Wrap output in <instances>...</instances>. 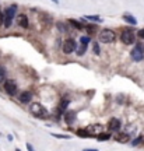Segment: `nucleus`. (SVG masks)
Segmentation results:
<instances>
[{"label": "nucleus", "instance_id": "f257e3e1", "mask_svg": "<svg viewBox=\"0 0 144 151\" xmlns=\"http://www.w3.org/2000/svg\"><path fill=\"white\" fill-rule=\"evenodd\" d=\"M30 111H31V113L34 115V116H37V118H46L49 115L48 112V109L43 106L42 104H39V102H32L31 105H30Z\"/></svg>", "mask_w": 144, "mask_h": 151}, {"label": "nucleus", "instance_id": "f03ea898", "mask_svg": "<svg viewBox=\"0 0 144 151\" xmlns=\"http://www.w3.org/2000/svg\"><path fill=\"white\" fill-rule=\"evenodd\" d=\"M16 13H17V4L9 6V7H7V9L4 10V17H3V21H4V27L6 28L11 27V24H13V20H14Z\"/></svg>", "mask_w": 144, "mask_h": 151}, {"label": "nucleus", "instance_id": "7ed1b4c3", "mask_svg": "<svg viewBox=\"0 0 144 151\" xmlns=\"http://www.w3.org/2000/svg\"><path fill=\"white\" fill-rule=\"evenodd\" d=\"M98 39H99V42L112 43V42H115L116 35H115V32H113L112 29H109V28H104L101 32L98 34Z\"/></svg>", "mask_w": 144, "mask_h": 151}, {"label": "nucleus", "instance_id": "20e7f679", "mask_svg": "<svg viewBox=\"0 0 144 151\" xmlns=\"http://www.w3.org/2000/svg\"><path fill=\"white\" fill-rule=\"evenodd\" d=\"M130 56H132V59H133L134 62H141V60L144 59V46L140 45V43H137V45L132 49Z\"/></svg>", "mask_w": 144, "mask_h": 151}, {"label": "nucleus", "instance_id": "39448f33", "mask_svg": "<svg viewBox=\"0 0 144 151\" xmlns=\"http://www.w3.org/2000/svg\"><path fill=\"white\" fill-rule=\"evenodd\" d=\"M120 41L125 45H133L134 41H136V35H134V32L132 29H125L122 32V35H120Z\"/></svg>", "mask_w": 144, "mask_h": 151}, {"label": "nucleus", "instance_id": "423d86ee", "mask_svg": "<svg viewBox=\"0 0 144 151\" xmlns=\"http://www.w3.org/2000/svg\"><path fill=\"white\" fill-rule=\"evenodd\" d=\"M74 50H77V42H76L73 38L66 39L63 43V52L66 55H70L71 52H74Z\"/></svg>", "mask_w": 144, "mask_h": 151}, {"label": "nucleus", "instance_id": "0eeeda50", "mask_svg": "<svg viewBox=\"0 0 144 151\" xmlns=\"http://www.w3.org/2000/svg\"><path fill=\"white\" fill-rule=\"evenodd\" d=\"M86 129L88 130V133L91 134V137H96L99 133H102V132H104V126H102V124H99V123H94V124L87 126Z\"/></svg>", "mask_w": 144, "mask_h": 151}, {"label": "nucleus", "instance_id": "6e6552de", "mask_svg": "<svg viewBox=\"0 0 144 151\" xmlns=\"http://www.w3.org/2000/svg\"><path fill=\"white\" fill-rule=\"evenodd\" d=\"M4 90L9 95H16L17 94V84L14 80H6L4 81Z\"/></svg>", "mask_w": 144, "mask_h": 151}, {"label": "nucleus", "instance_id": "1a4fd4ad", "mask_svg": "<svg viewBox=\"0 0 144 151\" xmlns=\"http://www.w3.org/2000/svg\"><path fill=\"white\" fill-rule=\"evenodd\" d=\"M113 140L117 141V143H127L129 140H130V136H129V133H126V132H115V134H113Z\"/></svg>", "mask_w": 144, "mask_h": 151}, {"label": "nucleus", "instance_id": "9d476101", "mask_svg": "<svg viewBox=\"0 0 144 151\" xmlns=\"http://www.w3.org/2000/svg\"><path fill=\"white\" fill-rule=\"evenodd\" d=\"M63 118H64V122L67 124H73L77 120V112L76 111H66Z\"/></svg>", "mask_w": 144, "mask_h": 151}, {"label": "nucleus", "instance_id": "9b49d317", "mask_svg": "<svg viewBox=\"0 0 144 151\" xmlns=\"http://www.w3.org/2000/svg\"><path fill=\"white\" fill-rule=\"evenodd\" d=\"M120 120L117 118H112L109 122H108V130H111V132H117V130H120Z\"/></svg>", "mask_w": 144, "mask_h": 151}, {"label": "nucleus", "instance_id": "f8f14e48", "mask_svg": "<svg viewBox=\"0 0 144 151\" xmlns=\"http://www.w3.org/2000/svg\"><path fill=\"white\" fill-rule=\"evenodd\" d=\"M69 105H70V99L69 98H63V99H62V102H60V105L58 106V116L59 118H60V115H62V113H64L66 111H67Z\"/></svg>", "mask_w": 144, "mask_h": 151}, {"label": "nucleus", "instance_id": "ddd939ff", "mask_svg": "<svg viewBox=\"0 0 144 151\" xmlns=\"http://www.w3.org/2000/svg\"><path fill=\"white\" fill-rule=\"evenodd\" d=\"M16 21L21 28H28V25H30V22H28V17L25 16V14H17Z\"/></svg>", "mask_w": 144, "mask_h": 151}, {"label": "nucleus", "instance_id": "4468645a", "mask_svg": "<svg viewBox=\"0 0 144 151\" xmlns=\"http://www.w3.org/2000/svg\"><path fill=\"white\" fill-rule=\"evenodd\" d=\"M18 99L21 104H30L32 99V92L31 91H22L20 95H18Z\"/></svg>", "mask_w": 144, "mask_h": 151}, {"label": "nucleus", "instance_id": "2eb2a0df", "mask_svg": "<svg viewBox=\"0 0 144 151\" xmlns=\"http://www.w3.org/2000/svg\"><path fill=\"white\" fill-rule=\"evenodd\" d=\"M123 20L127 22V24H130V25H137V20H136L132 14H129V13H125V14H123Z\"/></svg>", "mask_w": 144, "mask_h": 151}, {"label": "nucleus", "instance_id": "dca6fc26", "mask_svg": "<svg viewBox=\"0 0 144 151\" xmlns=\"http://www.w3.org/2000/svg\"><path fill=\"white\" fill-rule=\"evenodd\" d=\"M69 24H70V25H73L74 28H77V29H83V28H86L84 22H81V20H80V21H77V20H74V18H70Z\"/></svg>", "mask_w": 144, "mask_h": 151}, {"label": "nucleus", "instance_id": "f3484780", "mask_svg": "<svg viewBox=\"0 0 144 151\" xmlns=\"http://www.w3.org/2000/svg\"><path fill=\"white\" fill-rule=\"evenodd\" d=\"M77 136H78V137H83V139H90L91 137V134L88 133L87 129H78L77 130Z\"/></svg>", "mask_w": 144, "mask_h": 151}, {"label": "nucleus", "instance_id": "a211bd4d", "mask_svg": "<svg viewBox=\"0 0 144 151\" xmlns=\"http://www.w3.org/2000/svg\"><path fill=\"white\" fill-rule=\"evenodd\" d=\"M87 46H88V45H86V43H81V42H80V46H78V49H77V56H83V55L86 53Z\"/></svg>", "mask_w": 144, "mask_h": 151}, {"label": "nucleus", "instance_id": "6ab92c4d", "mask_svg": "<svg viewBox=\"0 0 144 151\" xmlns=\"http://www.w3.org/2000/svg\"><path fill=\"white\" fill-rule=\"evenodd\" d=\"M84 18H86V20H90V21H94V22H102L104 21L102 17H99V16H86Z\"/></svg>", "mask_w": 144, "mask_h": 151}, {"label": "nucleus", "instance_id": "aec40b11", "mask_svg": "<svg viewBox=\"0 0 144 151\" xmlns=\"http://www.w3.org/2000/svg\"><path fill=\"white\" fill-rule=\"evenodd\" d=\"M96 139H98V141H104V140H109L111 139V134L109 133H99V134L96 136Z\"/></svg>", "mask_w": 144, "mask_h": 151}, {"label": "nucleus", "instance_id": "412c9836", "mask_svg": "<svg viewBox=\"0 0 144 151\" xmlns=\"http://www.w3.org/2000/svg\"><path fill=\"white\" fill-rule=\"evenodd\" d=\"M92 50H94V55L99 56V55H101V48H99V43H98V42H92Z\"/></svg>", "mask_w": 144, "mask_h": 151}, {"label": "nucleus", "instance_id": "4be33fe9", "mask_svg": "<svg viewBox=\"0 0 144 151\" xmlns=\"http://www.w3.org/2000/svg\"><path fill=\"white\" fill-rule=\"evenodd\" d=\"M6 81V69L3 66H0V83Z\"/></svg>", "mask_w": 144, "mask_h": 151}, {"label": "nucleus", "instance_id": "5701e85b", "mask_svg": "<svg viewBox=\"0 0 144 151\" xmlns=\"http://www.w3.org/2000/svg\"><path fill=\"white\" fill-rule=\"evenodd\" d=\"M86 29H87V32L88 34H95L96 27L95 25H86Z\"/></svg>", "mask_w": 144, "mask_h": 151}, {"label": "nucleus", "instance_id": "b1692460", "mask_svg": "<svg viewBox=\"0 0 144 151\" xmlns=\"http://www.w3.org/2000/svg\"><path fill=\"white\" fill-rule=\"evenodd\" d=\"M52 136L56 137V139H64V140L70 139V136H67V134H58V133H52Z\"/></svg>", "mask_w": 144, "mask_h": 151}, {"label": "nucleus", "instance_id": "393cba45", "mask_svg": "<svg viewBox=\"0 0 144 151\" xmlns=\"http://www.w3.org/2000/svg\"><path fill=\"white\" fill-rule=\"evenodd\" d=\"M140 143H143V139H141V136H140V137H137V139H134V140L132 141V146L136 147V146H139Z\"/></svg>", "mask_w": 144, "mask_h": 151}, {"label": "nucleus", "instance_id": "a878e982", "mask_svg": "<svg viewBox=\"0 0 144 151\" xmlns=\"http://www.w3.org/2000/svg\"><path fill=\"white\" fill-rule=\"evenodd\" d=\"M80 42H81V43H86V45H88V43L91 42V38H90V37H81V38H80Z\"/></svg>", "mask_w": 144, "mask_h": 151}, {"label": "nucleus", "instance_id": "bb28decb", "mask_svg": "<svg viewBox=\"0 0 144 151\" xmlns=\"http://www.w3.org/2000/svg\"><path fill=\"white\" fill-rule=\"evenodd\" d=\"M58 28L62 31V32H66L67 31V28H66V25L64 24H62V22H58Z\"/></svg>", "mask_w": 144, "mask_h": 151}, {"label": "nucleus", "instance_id": "cd10ccee", "mask_svg": "<svg viewBox=\"0 0 144 151\" xmlns=\"http://www.w3.org/2000/svg\"><path fill=\"white\" fill-rule=\"evenodd\" d=\"M137 35H139L141 39H144V28H143V29H140L139 32H137Z\"/></svg>", "mask_w": 144, "mask_h": 151}, {"label": "nucleus", "instance_id": "c85d7f7f", "mask_svg": "<svg viewBox=\"0 0 144 151\" xmlns=\"http://www.w3.org/2000/svg\"><path fill=\"white\" fill-rule=\"evenodd\" d=\"M27 148H28V150H30V151H32V150H34V147H32L31 144H27Z\"/></svg>", "mask_w": 144, "mask_h": 151}, {"label": "nucleus", "instance_id": "c756f323", "mask_svg": "<svg viewBox=\"0 0 144 151\" xmlns=\"http://www.w3.org/2000/svg\"><path fill=\"white\" fill-rule=\"evenodd\" d=\"M52 1H53L55 4H58V3H59V0H52Z\"/></svg>", "mask_w": 144, "mask_h": 151}, {"label": "nucleus", "instance_id": "7c9ffc66", "mask_svg": "<svg viewBox=\"0 0 144 151\" xmlns=\"http://www.w3.org/2000/svg\"><path fill=\"white\" fill-rule=\"evenodd\" d=\"M141 139H143V143H144V133H143V134H141Z\"/></svg>", "mask_w": 144, "mask_h": 151}, {"label": "nucleus", "instance_id": "2f4dec72", "mask_svg": "<svg viewBox=\"0 0 144 151\" xmlns=\"http://www.w3.org/2000/svg\"><path fill=\"white\" fill-rule=\"evenodd\" d=\"M0 90H1V88H0Z\"/></svg>", "mask_w": 144, "mask_h": 151}]
</instances>
